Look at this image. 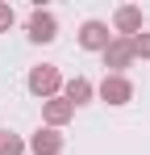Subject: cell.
<instances>
[{
	"mask_svg": "<svg viewBox=\"0 0 150 155\" xmlns=\"http://www.w3.org/2000/svg\"><path fill=\"white\" fill-rule=\"evenodd\" d=\"M113 29H117V38H138L142 34V8L138 4H121L113 13Z\"/></svg>",
	"mask_w": 150,
	"mask_h": 155,
	"instance_id": "3957f363",
	"label": "cell"
},
{
	"mask_svg": "<svg viewBox=\"0 0 150 155\" xmlns=\"http://www.w3.org/2000/svg\"><path fill=\"white\" fill-rule=\"evenodd\" d=\"M13 21H17L13 4H8V0H0V34H4V29H13Z\"/></svg>",
	"mask_w": 150,
	"mask_h": 155,
	"instance_id": "8fae6325",
	"label": "cell"
},
{
	"mask_svg": "<svg viewBox=\"0 0 150 155\" xmlns=\"http://www.w3.org/2000/svg\"><path fill=\"white\" fill-rule=\"evenodd\" d=\"M138 54H133V38H113L108 46H104V67H108V76H125V67L133 63Z\"/></svg>",
	"mask_w": 150,
	"mask_h": 155,
	"instance_id": "7a4b0ae2",
	"label": "cell"
},
{
	"mask_svg": "<svg viewBox=\"0 0 150 155\" xmlns=\"http://www.w3.org/2000/svg\"><path fill=\"white\" fill-rule=\"evenodd\" d=\"M42 117L50 122V130H54V126H67V122L75 117V105L67 101V97H50V101L42 105Z\"/></svg>",
	"mask_w": 150,
	"mask_h": 155,
	"instance_id": "52a82bcc",
	"label": "cell"
},
{
	"mask_svg": "<svg viewBox=\"0 0 150 155\" xmlns=\"http://www.w3.org/2000/svg\"><path fill=\"white\" fill-rule=\"evenodd\" d=\"M54 38H58V21H54V13L33 8V17H29V42H54Z\"/></svg>",
	"mask_w": 150,
	"mask_h": 155,
	"instance_id": "8992f818",
	"label": "cell"
},
{
	"mask_svg": "<svg viewBox=\"0 0 150 155\" xmlns=\"http://www.w3.org/2000/svg\"><path fill=\"white\" fill-rule=\"evenodd\" d=\"M113 38H117V34H108L104 21H83V25H79V46H83V51H100L104 54V46H108Z\"/></svg>",
	"mask_w": 150,
	"mask_h": 155,
	"instance_id": "277c9868",
	"label": "cell"
},
{
	"mask_svg": "<svg viewBox=\"0 0 150 155\" xmlns=\"http://www.w3.org/2000/svg\"><path fill=\"white\" fill-rule=\"evenodd\" d=\"M0 155H25V138L13 130H0Z\"/></svg>",
	"mask_w": 150,
	"mask_h": 155,
	"instance_id": "30bf717a",
	"label": "cell"
},
{
	"mask_svg": "<svg viewBox=\"0 0 150 155\" xmlns=\"http://www.w3.org/2000/svg\"><path fill=\"white\" fill-rule=\"evenodd\" d=\"M29 92L33 97H42V101H50V97H58V88H63V76H58V67L54 63H38L33 71H29Z\"/></svg>",
	"mask_w": 150,
	"mask_h": 155,
	"instance_id": "6da1fadb",
	"label": "cell"
},
{
	"mask_svg": "<svg viewBox=\"0 0 150 155\" xmlns=\"http://www.w3.org/2000/svg\"><path fill=\"white\" fill-rule=\"evenodd\" d=\"M63 92H67V101H71V105H88V101H92V92H96V88H92V80H83V76H75L71 84H67V88H63Z\"/></svg>",
	"mask_w": 150,
	"mask_h": 155,
	"instance_id": "9c48e42d",
	"label": "cell"
},
{
	"mask_svg": "<svg viewBox=\"0 0 150 155\" xmlns=\"http://www.w3.org/2000/svg\"><path fill=\"white\" fill-rule=\"evenodd\" d=\"M100 101H108V105H125V101H133V84L125 76H104L100 80Z\"/></svg>",
	"mask_w": 150,
	"mask_h": 155,
	"instance_id": "5b68a950",
	"label": "cell"
},
{
	"mask_svg": "<svg viewBox=\"0 0 150 155\" xmlns=\"http://www.w3.org/2000/svg\"><path fill=\"white\" fill-rule=\"evenodd\" d=\"M133 54L138 59H150V34H138L133 38Z\"/></svg>",
	"mask_w": 150,
	"mask_h": 155,
	"instance_id": "7c38bea8",
	"label": "cell"
},
{
	"mask_svg": "<svg viewBox=\"0 0 150 155\" xmlns=\"http://www.w3.org/2000/svg\"><path fill=\"white\" fill-rule=\"evenodd\" d=\"M29 151L33 155H58L63 151V134H58V130H38V134H33V138H29Z\"/></svg>",
	"mask_w": 150,
	"mask_h": 155,
	"instance_id": "ba28073f",
	"label": "cell"
}]
</instances>
